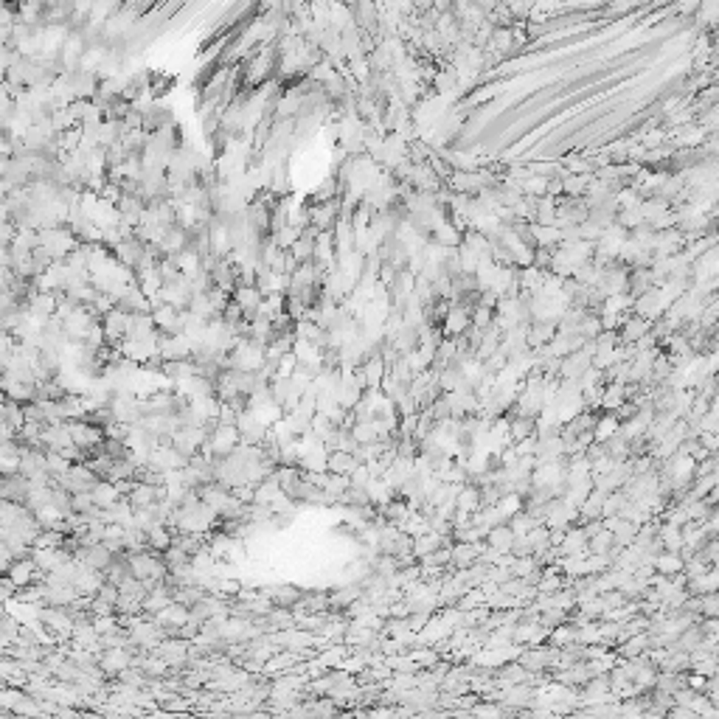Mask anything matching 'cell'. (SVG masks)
I'll use <instances>...</instances> for the list:
<instances>
[{
	"label": "cell",
	"instance_id": "obj_30",
	"mask_svg": "<svg viewBox=\"0 0 719 719\" xmlns=\"http://www.w3.org/2000/svg\"><path fill=\"white\" fill-rule=\"evenodd\" d=\"M492 318H494V312L492 309H486V307H475L473 312H470V326L473 329H489L492 326Z\"/></svg>",
	"mask_w": 719,
	"mask_h": 719
},
{
	"label": "cell",
	"instance_id": "obj_17",
	"mask_svg": "<svg viewBox=\"0 0 719 719\" xmlns=\"http://www.w3.org/2000/svg\"><path fill=\"white\" fill-rule=\"evenodd\" d=\"M514 540H517V537H514V534H511V528L503 523V525H494V528L486 534V540H483V542H486L492 551H497V554L509 557V554H511V545H514Z\"/></svg>",
	"mask_w": 719,
	"mask_h": 719
},
{
	"label": "cell",
	"instance_id": "obj_15",
	"mask_svg": "<svg viewBox=\"0 0 719 719\" xmlns=\"http://www.w3.org/2000/svg\"><path fill=\"white\" fill-rule=\"evenodd\" d=\"M649 326H652L649 321L629 315V318L621 323V329H618V343H621V346H632L635 340H641V338L649 332Z\"/></svg>",
	"mask_w": 719,
	"mask_h": 719
},
{
	"label": "cell",
	"instance_id": "obj_12",
	"mask_svg": "<svg viewBox=\"0 0 719 719\" xmlns=\"http://www.w3.org/2000/svg\"><path fill=\"white\" fill-rule=\"evenodd\" d=\"M208 275H211V284H214V287H220V290H225L228 295L237 290V275H239V270H237L228 259H220Z\"/></svg>",
	"mask_w": 719,
	"mask_h": 719
},
{
	"label": "cell",
	"instance_id": "obj_31",
	"mask_svg": "<svg viewBox=\"0 0 719 719\" xmlns=\"http://www.w3.org/2000/svg\"><path fill=\"white\" fill-rule=\"evenodd\" d=\"M96 506H93V497L90 492H82V494H71V511L73 514H90Z\"/></svg>",
	"mask_w": 719,
	"mask_h": 719
},
{
	"label": "cell",
	"instance_id": "obj_5",
	"mask_svg": "<svg viewBox=\"0 0 719 719\" xmlns=\"http://www.w3.org/2000/svg\"><path fill=\"white\" fill-rule=\"evenodd\" d=\"M73 559H79L85 568H90V571H96V574H105V571L113 565L116 554H110V551L99 542V545H90V548H79V554H76Z\"/></svg>",
	"mask_w": 719,
	"mask_h": 719
},
{
	"label": "cell",
	"instance_id": "obj_19",
	"mask_svg": "<svg viewBox=\"0 0 719 719\" xmlns=\"http://www.w3.org/2000/svg\"><path fill=\"white\" fill-rule=\"evenodd\" d=\"M480 509V489L473 483H464L461 492L456 494V511L461 514H475Z\"/></svg>",
	"mask_w": 719,
	"mask_h": 719
},
{
	"label": "cell",
	"instance_id": "obj_27",
	"mask_svg": "<svg viewBox=\"0 0 719 719\" xmlns=\"http://www.w3.org/2000/svg\"><path fill=\"white\" fill-rule=\"evenodd\" d=\"M65 537H68V534H62V531H40L37 540H34V548H40V551L62 548V545H65Z\"/></svg>",
	"mask_w": 719,
	"mask_h": 719
},
{
	"label": "cell",
	"instance_id": "obj_26",
	"mask_svg": "<svg viewBox=\"0 0 719 719\" xmlns=\"http://www.w3.org/2000/svg\"><path fill=\"white\" fill-rule=\"evenodd\" d=\"M206 596H208V593H206L200 585H191V588H180V590H174V604H180V607H189V610H191L197 601H203Z\"/></svg>",
	"mask_w": 719,
	"mask_h": 719
},
{
	"label": "cell",
	"instance_id": "obj_33",
	"mask_svg": "<svg viewBox=\"0 0 719 719\" xmlns=\"http://www.w3.org/2000/svg\"><path fill=\"white\" fill-rule=\"evenodd\" d=\"M96 599L105 601V604H110V607L116 610V601H119V588H116V585H107V582H102V588H99Z\"/></svg>",
	"mask_w": 719,
	"mask_h": 719
},
{
	"label": "cell",
	"instance_id": "obj_3",
	"mask_svg": "<svg viewBox=\"0 0 719 719\" xmlns=\"http://www.w3.org/2000/svg\"><path fill=\"white\" fill-rule=\"evenodd\" d=\"M470 312L473 309L464 307V304H450V309H447V315H444V321L439 326L441 338H461L470 329Z\"/></svg>",
	"mask_w": 719,
	"mask_h": 719
},
{
	"label": "cell",
	"instance_id": "obj_4",
	"mask_svg": "<svg viewBox=\"0 0 719 719\" xmlns=\"http://www.w3.org/2000/svg\"><path fill=\"white\" fill-rule=\"evenodd\" d=\"M3 576L14 585V590L28 588V585H34V582H40V579H42V574L37 571V565L31 562V557H28V559H14V562L6 568V574H3Z\"/></svg>",
	"mask_w": 719,
	"mask_h": 719
},
{
	"label": "cell",
	"instance_id": "obj_6",
	"mask_svg": "<svg viewBox=\"0 0 719 719\" xmlns=\"http://www.w3.org/2000/svg\"><path fill=\"white\" fill-rule=\"evenodd\" d=\"M261 593L278 610H295V604L304 596V590L298 585H273V588H261Z\"/></svg>",
	"mask_w": 719,
	"mask_h": 719
},
{
	"label": "cell",
	"instance_id": "obj_14",
	"mask_svg": "<svg viewBox=\"0 0 719 719\" xmlns=\"http://www.w3.org/2000/svg\"><path fill=\"white\" fill-rule=\"evenodd\" d=\"M90 497H93V506H96V509L107 511V509H113L121 500V492H119V486H113L110 480H96V486L90 489Z\"/></svg>",
	"mask_w": 719,
	"mask_h": 719
},
{
	"label": "cell",
	"instance_id": "obj_10",
	"mask_svg": "<svg viewBox=\"0 0 719 719\" xmlns=\"http://www.w3.org/2000/svg\"><path fill=\"white\" fill-rule=\"evenodd\" d=\"M557 326L559 323H548V321H531L528 323V338H525V343H528V349L531 352H540V349H545L554 338H557Z\"/></svg>",
	"mask_w": 719,
	"mask_h": 719
},
{
	"label": "cell",
	"instance_id": "obj_32",
	"mask_svg": "<svg viewBox=\"0 0 719 719\" xmlns=\"http://www.w3.org/2000/svg\"><path fill=\"white\" fill-rule=\"evenodd\" d=\"M719 615V596L717 593H706L700 596V618H717Z\"/></svg>",
	"mask_w": 719,
	"mask_h": 719
},
{
	"label": "cell",
	"instance_id": "obj_22",
	"mask_svg": "<svg viewBox=\"0 0 719 719\" xmlns=\"http://www.w3.org/2000/svg\"><path fill=\"white\" fill-rule=\"evenodd\" d=\"M590 180H593V174H568V177H562V197H571V200L585 197Z\"/></svg>",
	"mask_w": 719,
	"mask_h": 719
},
{
	"label": "cell",
	"instance_id": "obj_25",
	"mask_svg": "<svg viewBox=\"0 0 719 719\" xmlns=\"http://www.w3.org/2000/svg\"><path fill=\"white\" fill-rule=\"evenodd\" d=\"M612 545H615V542H612V534L601 528L596 537H590V540H588V554H593V557H607V559H610Z\"/></svg>",
	"mask_w": 719,
	"mask_h": 719
},
{
	"label": "cell",
	"instance_id": "obj_13",
	"mask_svg": "<svg viewBox=\"0 0 719 719\" xmlns=\"http://www.w3.org/2000/svg\"><path fill=\"white\" fill-rule=\"evenodd\" d=\"M649 649H652L649 635L641 632V635H632V638H626L624 643H618V646H615V652H618L615 658H618V660H635V658H643Z\"/></svg>",
	"mask_w": 719,
	"mask_h": 719
},
{
	"label": "cell",
	"instance_id": "obj_18",
	"mask_svg": "<svg viewBox=\"0 0 719 719\" xmlns=\"http://www.w3.org/2000/svg\"><path fill=\"white\" fill-rule=\"evenodd\" d=\"M652 568H655L658 576L672 579V576L683 574V557H680V554H672V551H660V554L652 559Z\"/></svg>",
	"mask_w": 719,
	"mask_h": 719
},
{
	"label": "cell",
	"instance_id": "obj_11",
	"mask_svg": "<svg viewBox=\"0 0 719 719\" xmlns=\"http://www.w3.org/2000/svg\"><path fill=\"white\" fill-rule=\"evenodd\" d=\"M360 374H362V379H365V391H379V385H382L388 368H385V362H382L379 355H371V357L362 360Z\"/></svg>",
	"mask_w": 719,
	"mask_h": 719
},
{
	"label": "cell",
	"instance_id": "obj_35",
	"mask_svg": "<svg viewBox=\"0 0 719 719\" xmlns=\"http://www.w3.org/2000/svg\"><path fill=\"white\" fill-rule=\"evenodd\" d=\"M576 528H582V534H585V540H590V537H596L601 528V520H588V523H582V525H576Z\"/></svg>",
	"mask_w": 719,
	"mask_h": 719
},
{
	"label": "cell",
	"instance_id": "obj_23",
	"mask_svg": "<svg viewBox=\"0 0 719 719\" xmlns=\"http://www.w3.org/2000/svg\"><path fill=\"white\" fill-rule=\"evenodd\" d=\"M534 430H537V419H528V416H514V419H509V441L514 444V441H523V439H528V436H534Z\"/></svg>",
	"mask_w": 719,
	"mask_h": 719
},
{
	"label": "cell",
	"instance_id": "obj_21",
	"mask_svg": "<svg viewBox=\"0 0 719 719\" xmlns=\"http://www.w3.org/2000/svg\"><path fill=\"white\" fill-rule=\"evenodd\" d=\"M534 225H551V228H557V200H551V197L534 200Z\"/></svg>",
	"mask_w": 719,
	"mask_h": 719
},
{
	"label": "cell",
	"instance_id": "obj_29",
	"mask_svg": "<svg viewBox=\"0 0 719 719\" xmlns=\"http://www.w3.org/2000/svg\"><path fill=\"white\" fill-rule=\"evenodd\" d=\"M206 298H208V304H211L214 315H222V309L231 304V295H228L225 290H220V287H211V290L206 292Z\"/></svg>",
	"mask_w": 719,
	"mask_h": 719
},
{
	"label": "cell",
	"instance_id": "obj_24",
	"mask_svg": "<svg viewBox=\"0 0 719 719\" xmlns=\"http://www.w3.org/2000/svg\"><path fill=\"white\" fill-rule=\"evenodd\" d=\"M618 424H621V422H618L612 413H599V419H596V424H593V441L604 444L607 439H612L615 430H618Z\"/></svg>",
	"mask_w": 719,
	"mask_h": 719
},
{
	"label": "cell",
	"instance_id": "obj_34",
	"mask_svg": "<svg viewBox=\"0 0 719 719\" xmlns=\"http://www.w3.org/2000/svg\"><path fill=\"white\" fill-rule=\"evenodd\" d=\"M368 480H371V473H368V467H365V464H360L357 470L349 475V486H368Z\"/></svg>",
	"mask_w": 719,
	"mask_h": 719
},
{
	"label": "cell",
	"instance_id": "obj_7",
	"mask_svg": "<svg viewBox=\"0 0 719 719\" xmlns=\"http://www.w3.org/2000/svg\"><path fill=\"white\" fill-rule=\"evenodd\" d=\"M158 329L152 321V312H141V315H129L126 318V335L124 340H155Z\"/></svg>",
	"mask_w": 719,
	"mask_h": 719
},
{
	"label": "cell",
	"instance_id": "obj_2",
	"mask_svg": "<svg viewBox=\"0 0 719 719\" xmlns=\"http://www.w3.org/2000/svg\"><path fill=\"white\" fill-rule=\"evenodd\" d=\"M635 318H643V321H658L666 309H663V301H660V292H658V287H652V290H646V292H641L638 298H632V309H629Z\"/></svg>",
	"mask_w": 719,
	"mask_h": 719
},
{
	"label": "cell",
	"instance_id": "obj_16",
	"mask_svg": "<svg viewBox=\"0 0 719 719\" xmlns=\"http://www.w3.org/2000/svg\"><path fill=\"white\" fill-rule=\"evenodd\" d=\"M357 467L360 464L355 461V456H352V453L332 450V453L326 456V473H329V475H343V478H349Z\"/></svg>",
	"mask_w": 719,
	"mask_h": 719
},
{
	"label": "cell",
	"instance_id": "obj_1",
	"mask_svg": "<svg viewBox=\"0 0 719 719\" xmlns=\"http://www.w3.org/2000/svg\"><path fill=\"white\" fill-rule=\"evenodd\" d=\"M68 433H71V441L76 450H82L85 456H93L102 450L105 444V430L85 422V419H76V422H68Z\"/></svg>",
	"mask_w": 719,
	"mask_h": 719
},
{
	"label": "cell",
	"instance_id": "obj_28",
	"mask_svg": "<svg viewBox=\"0 0 719 719\" xmlns=\"http://www.w3.org/2000/svg\"><path fill=\"white\" fill-rule=\"evenodd\" d=\"M624 503H626V497L621 494V489H618V492H610V494H604L601 517H618V514H621V509H624Z\"/></svg>",
	"mask_w": 719,
	"mask_h": 719
},
{
	"label": "cell",
	"instance_id": "obj_9",
	"mask_svg": "<svg viewBox=\"0 0 719 719\" xmlns=\"http://www.w3.org/2000/svg\"><path fill=\"white\" fill-rule=\"evenodd\" d=\"M135 663V655L132 652H126V649H105L102 655H99V669H102V675H121L124 669H129Z\"/></svg>",
	"mask_w": 719,
	"mask_h": 719
},
{
	"label": "cell",
	"instance_id": "obj_8",
	"mask_svg": "<svg viewBox=\"0 0 719 719\" xmlns=\"http://www.w3.org/2000/svg\"><path fill=\"white\" fill-rule=\"evenodd\" d=\"M231 301L242 309L244 321H253V318L259 315L261 304H264V298H261V292H259L256 287H237V290L231 292Z\"/></svg>",
	"mask_w": 719,
	"mask_h": 719
},
{
	"label": "cell",
	"instance_id": "obj_20",
	"mask_svg": "<svg viewBox=\"0 0 719 719\" xmlns=\"http://www.w3.org/2000/svg\"><path fill=\"white\" fill-rule=\"evenodd\" d=\"M146 548L152 554H163L172 548V531L163 525V523H155L149 531H146Z\"/></svg>",
	"mask_w": 719,
	"mask_h": 719
},
{
	"label": "cell",
	"instance_id": "obj_36",
	"mask_svg": "<svg viewBox=\"0 0 719 719\" xmlns=\"http://www.w3.org/2000/svg\"><path fill=\"white\" fill-rule=\"evenodd\" d=\"M14 593H17V590H14V585H11L6 576H0V604L11 601V599H14Z\"/></svg>",
	"mask_w": 719,
	"mask_h": 719
}]
</instances>
